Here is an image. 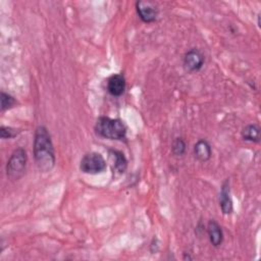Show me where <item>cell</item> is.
<instances>
[{
    "label": "cell",
    "instance_id": "obj_1",
    "mask_svg": "<svg viewBox=\"0 0 261 261\" xmlns=\"http://www.w3.org/2000/svg\"><path fill=\"white\" fill-rule=\"evenodd\" d=\"M34 158L38 169L42 172L50 171L55 165V152L51 136L44 125L37 126L33 144Z\"/></svg>",
    "mask_w": 261,
    "mask_h": 261
},
{
    "label": "cell",
    "instance_id": "obj_2",
    "mask_svg": "<svg viewBox=\"0 0 261 261\" xmlns=\"http://www.w3.org/2000/svg\"><path fill=\"white\" fill-rule=\"evenodd\" d=\"M95 132L104 139L120 141L126 137V125L119 118L100 116L95 123Z\"/></svg>",
    "mask_w": 261,
    "mask_h": 261
},
{
    "label": "cell",
    "instance_id": "obj_3",
    "mask_svg": "<svg viewBox=\"0 0 261 261\" xmlns=\"http://www.w3.org/2000/svg\"><path fill=\"white\" fill-rule=\"evenodd\" d=\"M28 162L27 152L23 148L15 149L6 164V175L9 180L15 181L18 180L25 172Z\"/></svg>",
    "mask_w": 261,
    "mask_h": 261
},
{
    "label": "cell",
    "instance_id": "obj_4",
    "mask_svg": "<svg viewBox=\"0 0 261 261\" xmlns=\"http://www.w3.org/2000/svg\"><path fill=\"white\" fill-rule=\"evenodd\" d=\"M106 166L107 164L104 157L98 152L85 154L80 163L81 171L87 174L102 173L106 169Z\"/></svg>",
    "mask_w": 261,
    "mask_h": 261
},
{
    "label": "cell",
    "instance_id": "obj_5",
    "mask_svg": "<svg viewBox=\"0 0 261 261\" xmlns=\"http://www.w3.org/2000/svg\"><path fill=\"white\" fill-rule=\"evenodd\" d=\"M204 62L205 57L203 53L197 48L190 49L184 55V65L186 69L191 72L200 70L204 65Z\"/></svg>",
    "mask_w": 261,
    "mask_h": 261
},
{
    "label": "cell",
    "instance_id": "obj_6",
    "mask_svg": "<svg viewBox=\"0 0 261 261\" xmlns=\"http://www.w3.org/2000/svg\"><path fill=\"white\" fill-rule=\"evenodd\" d=\"M136 10L141 20L146 23L154 22L157 19L158 9L151 1H137Z\"/></svg>",
    "mask_w": 261,
    "mask_h": 261
},
{
    "label": "cell",
    "instance_id": "obj_7",
    "mask_svg": "<svg viewBox=\"0 0 261 261\" xmlns=\"http://www.w3.org/2000/svg\"><path fill=\"white\" fill-rule=\"evenodd\" d=\"M126 87L125 79L121 73H115L107 80V91L113 97H119L124 93Z\"/></svg>",
    "mask_w": 261,
    "mask_h": 261
},
{
    "label": "cell",
    "instance_id": "obj_8",
    "mask_svg": "<svg viewBox=\"0 0 261 261\" xmlns=\"http://www.w3.org/2000/svg\"><path fill=\"white\" fill-rule=\"evenodd\" d=\"M219 206L223 214L227 215L232 213L233 204L230 197V189H229V180L226 179L221 187L220 195H219Z\"/></svg>",
    "mask_w": 261,
    "mask_h": 261
},
{
    "label": "cell",
    "instance_id": "obj_9",
    "mask_svg": "<svg viewBox=\"0 0 261 261\" xmlns=\"http://www.w3.org/2000/svg\"><path fill=\"white\" fill-rule=\"evenodd\" d=\"M194 156L201 162L208 161L212 156V148L208 141L201 139L194 146Z\"/></svg>",
    "mask_w": 261,
    "mask_h": 261
},
{
    "label": "cell",
    "instance_id": "obj_10",
    "mask_svg": "<svg viewBox=\"0 0 261 261\" xmlns=\"http://www.w3.org/2000/svg\"><path fill=\"white\" fill-rule=\"evenodd\" d=\"M207 233L209 241L213 247H219L223 242V231L221 226L215 221L210 220L207 224Z\"/></svg>",
    "mask_w": 261,
    "mask_h": 261
},
{
    "label": "cell",
    "instance_id": "obj_11",
    "mask_svg": "<svg viewBox=\"0 0 261 261\" xmlns=\"http://www.w3.org/2000/svg\"><path fill=\"white\" fill-rule=\"evenodd\" d=\"M109 154L113 158V170L119 174L123 173L127 168V160L124 154L118 150H109Z\"/></svg>",
    "mask_w": 261,
    "mask_h": 261
},
{
    "label": "cell",
    "instance_id": "obj_12",
    "mask_svg": "<svg viewBox=\"0 0 261 261\" xmlns=\"http://www.w3.org/2000/svg\"><path fill=\"white\" fill-rule=\"evenodd\" d=\"M241 135L245 141H249L253 143L260 142V127L255 123L246 125L243 128Z\"/></svg>",
    "mask_w": 261,
    "mask_h": 261
},
{
    "label": "cell",
    "instance_id": "obj_13",
    "mask_svg": "<svg viewBox=\"0 0 261 261\" xmlns=\"http://www.w3.org/2000/svg\"><path fill=\"white\" fill-rule=\"evenodd\" d=\"M0 99H1V111H6L8 109H11L12 107H14L17 102L15 100V98L13 96H11L8 93L5 92H1L0 94Z\"/></svg>",
    "mask_w": 261,
    "mask_h": 261
},
{
    "label": "cell",
    "instance_id": "obj_14",
    "mask_svg": "<svg viewBox=\"0 0 261 261\" xmlns=\"http://www.w3.org/2000/svg\"><path fill=\"white\" fill-rule=\"evenodd\" d=\"M187 144L182 138H175L171 145V151L175 156H182L186 152Z\"/></svg>",
    "mask_w": 261,
    "mask_h": 261
},
{
    "label": "cell",
    "instance_id": "obj_15",
    "mask_svg": "<svg viewBox=\"0 0 261 261\" xmlns=\"http://www.w3.org/2000/svg\"><path fill=\"white\" fill-rule=\"evenodd\" d=\"M18 134H19V130L16 129V128H13L11 126H4V125H2L0 127V137L3 140L15 138Z\"/></svg>",
    "mask_w": 261,
    "mask_h": 261
}]
</instances>
